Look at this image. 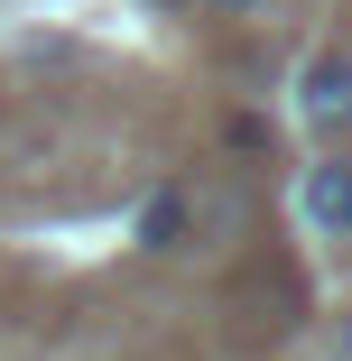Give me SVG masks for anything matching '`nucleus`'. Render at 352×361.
I'll list each match as a JSON object with an SVG mask.
<instances>
[{
    "mask_svg": "<svg viewBox=\"0 0 352 361\" xmlns=\"http://www.w3.org/2000/svg\"><path fill=\"white\" fill-rule=\"evenodd\" d=\"M288 111L315 130V139H352V47H315L288 84Z\"/></svg>",
    "mask_w": 352,
    "mask_h": 361,
    "instance_id": "f257e3e1",
    "label": "nucleus"
},
{
    "mask_svg": "<svg viewBox=\"0 0 352 361\" xmlns=\"http://www.w3.org/2000/svg\"><path fill=\"white\" fill-rule=\"evenodd\" d=\"M297 223L315 241H352V158L343 149L315 158V167H297Z\"/></svg>",
    "mask_w": 352,
    "mask_h": 361,
    "instance_id": "f03ea898",
    "label": "nucleus"
},
{
    "mask_svg": "<svg viewBox=\"0 0 352 361\" xmlns=\"http://www.w3.org/2000/svg\"><path fill=\"white\" fill-rule=\"evenodd\" d=\"M130 232H139V250H186L195 241V185H158Z\"/></svg>",
    "mask_w": 352,
    "mask_h": 361,
    "instance_id": "7ed1b4c3",
    "label": "nucleus"
},
{
    "mask_svg": "<svg viewBox=\"0 0 352 361\" xmlns=\"http://www.w3.org/2000/svg\"><path fill=\"white\" fill-rule=\"evenodd\" d=\"M324 352H334V361H352V306L334 315V334H324Z\"/></svg>",
    "mask_w": 352,
    "mask_h": 361,
    "instance_id": "20e7f679",
    "label": "nucleus"
},
{
    "mask_svg": "<svg viewBox=\"0 0 352 361\" xmlns=\"http://www.w3.org/2000/svg\"><path fill=\"white\" fill-rule=\"evenodd\" d=\"M204 10H260V0H204Z\"/></svg>",
    "mask_w": 352,
    "mask_h": 361,
    "instance_id": "39448f33",
    "label": "nucleus"
},
{
    "mask_svg": "<svg viewBox=\"0 0 352 361\" xmlns=\"http://www.w3.org/2000/svg\"><path fill=\"white\" fill-rule=\"evenodd\" d=\"M158 10H176V0H158Z\"/></svg>",
    "mask_w": 352,
    "mask_h": 361,
    "instance_id": "423d86ee",
    "label": "nucleus"
}]
</instances>
